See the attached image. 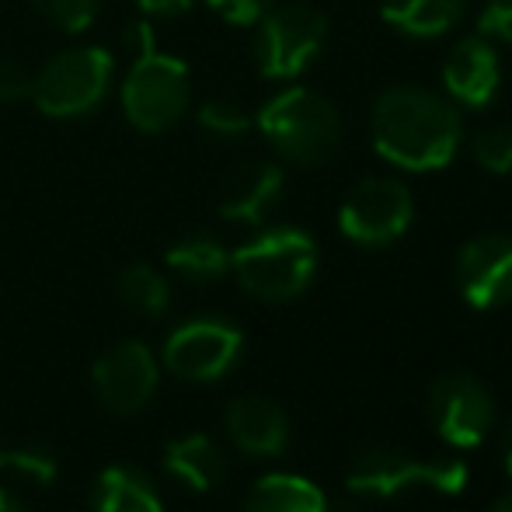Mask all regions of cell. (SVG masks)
<instances>
[{"instance_id": "10", "label": "cell", "mask_w": 512, "mask_h": 512, "mask_svg": "<svg viewBox=\"0 0 512 512\" xmlns=\"http://www.w3.org/2000/svg\"><path fill=\"white\" fill-rule=\"evenodd\" d=\"M241 349L244 335L234 324L220 321V317H199V321L171 331V338L164 342V366L182 380L209 384L234 370Z\"/></svg>"}, {"instance_id": "1", "label": "cell", "mask_w": 512, "mask_h": 512, "mask_svg": "<svg viewBox=\"0 0 512 512\" xmlns=\"http://www.w3.org/2000/svg\"><path fill=\"white\" fill-rule=\"evenodd\" d=\"M373 150L401 171H439L464 143L460 108L418 84L387 88L370 112Z\"/></svg>"}, {"instance_id": "19", "label": "cell", "mask_w": 512, "mask_h": 512, "mask_svg": "<svg viewBox=\"0 0 512 512\" xmlns=\"http://www.w3.org/2000/svg\"><path fill=\"white\" fill-rule=\"evenodd\" d=\"M164 262H168V269L175 272V276L206 286L230 272V251L223 248L213 234H189L171 244Z\"/></svg>"}, {"instance_id": "16", "label": "cell", "mask_w": 512, "mask_h": 512, "mask_svg": "<svg viewBox=\"0 0 512 512\" xmlns=\"http://www.w3.org/2000/svg\"><path fill=\"white\" fill-rule=\"evenodd\" d=\"M467 0H384L380 14L391 28L411 39H436L464 21Z\"/></svg>"}, {"instance_id": "11", "label": "cell", "mask_w": 512, "mask_h": 512, "mask_svg": "<svg viewBox=\"0 0 512 512\" xmlns=\"http://www.w3.org/2000/svg\"><path fill=\"white\" fill-rule=\"evenodd\" d=\"M453 279L467 307L499 310L512 304V234H481L457 251Z\"/></svg>"}, {"instance_id": "29", "label": "cell", "mask_w": 512, "mask_h": 512, "mask_svg": "<svg viewBox=\"0 0 512 512\" xmlns=\"http://www.w3.org/2000/svg\"><path fill=\"white\" fill-rule=\"evenodd\" d=\"M136 7H140L147 18H178V14L189 11L192 0H136Z\"/></svg>"}, {"instance_id": "9", "label": "cell", "mask_w": 512, "mask_h": 512, "mask_svg": "<svg viewBox=\"0 0 512 512\" xmlns=\"http://www.w3.org/2000/svg\"><path fill=\"white\" fill-rule=\"evenodd\" d=\"M429 422L453 450H478L495 422V398L471 373H446L429 387Z\"/></svg>"}, {"instance_id": "21", "label": "cell", "mask_w": 512, "mask_h": 512, "mask_svg": "<svg viewBox=\"0 0 512 512\" xmlns=\"http://www.w3.org/2000/svg\"><path fill=\"white\" fill-rule=\"evenodd\" d=\"M115 286H119V300L129 310H136V314L157 317L171 304L168 279H164L157 269H150V265H129Z\"/></svg>"}, {"instance_id": "8", "label": "cell", "mask_w": 512, "mask_h": 512, "mask_svg": "<svg viewBox=\"0 0 512 512\" xmlns=\"http://www.w3.org/2000/svg\"><path fill=\"white\" fill-rule=\"evenodd\" d=\"M411 220H415V199H411L408 185L387 175L363 178L338 209L342 237L363 244V248L394 244L411 227Z\"/></svg>"}, {"instance_id": "28", "label": "cell", "mask_w": 512, "mask_h": 512, "mask_svg": "<svg viewBox=\"0 0 512 512\" xmlns=\"http://www.w3.org/2000/svg\"><path fill=\"white\" fill-rule=\"evenodd\" d=\"M206 4L220 11L230 25H258L272 7V0H206Z\"/></svg>"}, {"instance_id": "17", "label": "cell", "mask_w": 512, "mask_h": 512, "mask_svg": "<svg viewBox=\"0 0 512 512\" xmlns=\"http://www.w3.org/2000/svg\"><path fill=\"white\" fill-rule=\"evenodd\" d=\"M168 460V471L175 474L182 485L196 488V492H209L223 481L227 474V460H223L220 446L213 443L203 432L196 436H185V439H175L164 453Z\"/></svg>"}, {"instance_id": "32", "label": "cell", "mask_w": 512, "mask_h": 512, "mask_svg": "<svg viewBox=\"0 0 512 512\" xmlns=\"http://www.w3.org/2000/svg\"><path fill=\"white\" fill-rule=\"evenodd\" d=\"M488 512H512V495H506V499H499Z\"/></svg>"}, {"instance_id": "25", "label": "cell", "mask_w": 512, "mask_h": 512, "mask_svg": "<svg viewBox=\"0 0 512 512\" xmlns=\"http://www.w3.org/2000/svg\"><path fill=\"white\" fill-rule=\"evenodd\" d=\"M0 471H18L21 478L42 481V485H46V481H53L56 464L46 450L28 446V450H18V453H4V457H0Z\"/></svg>"}, {"instance_id": "15", "label": "cell", "mask_w": 512, "mask_h": 512, "mask_svg": "<svg viewBox=\"0 0 512 512\" xmlns=\"http://www.w3.org/2000/svg\"><path fill=\"white\" fill-rule=\"evenodd\" d=\"M283 189H286V175L279 164H248L223 189L220 216L223 220L258 227L276 209L279 199H283Z\"/></svg>"}, {"instance_id": "30", "label": "cell", "mask_w": 512, "mask_h": 512, "mask_svg": "<svg viewBox=\"0 0 512 512\" xmlns=\"http://www.w3.org/2000/svg\"><path fill=\"white\" fill-rule=\"evenodd\" d=\"M502 467H506V474L512 481V418L506 422V432H502Z\"/></svg>"}, {"instance_id": "6", "label": "cell", "mask_w": 512, "mask_h": 512, "mask_svg": "<svg viewBox=\"0 0 512 512\" xmlns=\"http://www.w3.org/2000/svg\"><path fill=\"white\" fill-rule=\"evenodd\" d=\"M115 60L105 46H77L56 53L32 77V102L49 119H84L108 98Z\"/></svg>"}, {"instance_id": "31", "label": "cell", "mask_w": 512, "mask_h": 512, "mask_svg": "<svg viewBox=\"0 0 512 512\" xmlns=\"http://www.w3.org/2000/svg\"><path fill=\"white\" fill-rule=\"evenodd\" d=\"M0 512H28L25 502L18 499L14 492H7V488H0Z\"/></svg>"}, {"instance_id": "5", "label": "cell", "mask_w": 512, "mask_h": 512, "mask_svg": "<svg viewBox=\"0 0 512 512\" xmlns=\"http://www.w3.org/2000/svg\"><path fill=\"white\" fill-rule=\"evenodd\" d=\"M467 464L457 457H411L394 446H370L356 453L345 474V488L363 499H398L411 488L460 495L467 488Z\"/></svg>"}, {"instance_id": "23", "label": "cell", "mask_w": 512, "mask_h": 512, "mask_svg": "<svg viewBox=\"0 0 512 512\" xmlns=\"http://www.w3.org/2000/svg\"><path fill=\"white\" fill-rule=\"evenodd\" d=\"M471 154L488 175H512V126H485L471 140Z\"/></svg>"}, {"instance_id": "3", "label": "cell", "mask_w": 512, "mask_h": 512, "mask_svg": "<svg viewBox=\"0 0 512 512\" xmlns=\"http://www.w3.org/2000/svg\"><path fill=\"white\" fill-rule=\"evenodd\" d=\"M258 133L269 140L283 161L314 168L338 154L342 147V115L314 88L293 84L272 95L255 115Z\"/></svg>"}, {"instance_id": "18", "label": "cell", "mask_w": 512, "mask_h": 512, "mask_svg": "<svg viewBox=\"0 0 512 512\" xmlns=\"http://www.w3.org/2000/svg\"><path fill=\"white\" fill-rule=\"evenodd\" d=\"M244 512H328L324 492L297 474H265L244 499Z\"/></svg>"}, {"instance_id": "12", "label": "cell", "mask_w": 512, "mask_h": 512, "mask_svg": "<svg viewBox=\"0 0 512 512\" xmlns=\"http://www.w3.org/2000/svg\"><path fill=\"white\" fill-rule=\"evenodd\" d=\"M95 394L115 415H133L157 387V363L143 342H119L95 363Z\"/></svg>"}, {"instance_id": "2", "label": "cell", "mask_w": 512, "mask_h": 512, "mask_svg": "<svg viewBox=\"0 0 512 512\" xmlns=\"http://www.w3.org/2000/svg\"><path fill=\"white\" fill-rule=\"evenodd\" d=\"M129 42L136 56L122 81V112L140 133H168L192 105V74L178 56L157 49L154 28L147 21L129 28Z\"/></svg>"}, {"instance_id": "7", "label": "cell", "mask_w": 512, "mask_h": 512, "mask_svg": "<svg viewBox=\"0 0 512 512\" xmlns=\"http://www.w3.org/2000/svg\"><path fill=\"white\" fill-rule=\"evenodd\" d=\"M328 42V18L310 4L269 7L258 21L255 63L258 74L269 81H293L300 77Z\"/></svg>"}, {"instance_id": "14", "label": "cell", "mask_w": 512, "mask_h": 512, "mask_svg": "<svg viewBox=\"0 0 512 512\" xmlns=\"http://www.w3.org/2000/svg\"><path fill=\"white\" fill-rule=\"evenodd\" d=\"M227 436L251 457H279L290 443V418L269 398H237L227 408Z\"/></svg>"}, {"instance_id": "4", "label": "cell", "mask_w": 512, "mask_h": 512, "mask_svg": "<svg viewBox=\"0 0 512 512\" xmlns=\"http://www.w3.org/2000/svg\"><path fill=\"white\" fill-rule=\"evenodd\" d=\"M230 272L255 300L286 304L314 283L317 244L300 227H265L230 255Z\"/></svg>"}, {"instance_id": "13", "label": "cell", "mask_w": 512, "mask_h": 512, "mask_svg": "<svg viewBox=\"0 0 512 512\" xmlns=\"http://www.w3.org/2000/svg\"><path fill=\"white\" fill-rule=\"evenodd\" d=\"M502 60L499 49L485 35H467L446 53L443 88L457 108H488L499 95Z\"/></svg>"}, {"instance_id": "27", "label": "cell", "mask_w": 512, "mask_h": 512, "mask_svg": "<svg viewBox=\"0 0 512 512\" xmlns=\"http://www.w3.org/2000/svg\"><path fill=\"white\" fill-rule=\"evenodd\" d=\"M32 77L28 67H21L11 56H0V105L21 102V98H32Z\"/></svg>"}, {"instance_id": "22", "label": "cell", "mask_w": 512, "mask_h": 512, "mask_svg": "<svg viewBox=\"0 0 512 512\" xmlns=\"http://www.w3.org/2000/svg\"><path fill=\"white\" fill-rule=\"evenodd\" d=\"M199 126L216 140H237L255 126V115H248V108L230 102V98H213L199 108Z\"/></svg>"}, {"instance_id": "20", "label": "cell", "mask_w": 512, "mask_h": 512, "mask_svg": "<svg viewBox=\"0 0 512 512\" xmlns=\"http://www.w3.org/2000/svg\"><path fill=\"white\" fill-rule=\"evenodd\" d=\"M95 512H164L154 485L133 467H108L91 495Z\"/></svg>"}, {"instance_id": "26", "label": "cell", "mask_w": 512, "mask_h": 512, "mask_svg": "<svg viewBox=\"0 0 512 512\" xmlns=\"http://www.w3.org/2000/svg\"><path fill=\"white\" fill-rule=\"evenodd\" d=\"M478 35L512 46V0H488L478 14Z\"/></svg>"}, {"instance_id": "24", "label": "cell", "mask_w": 512, "mask_h": 512, "mask_svg": "<svg viewBox=\"0 0 512 512\" xmlns=\"http://www.w3.org/2000/svg\"><path fill=\"white\" fill-rule=\"evenodd\" d=\"M35 7L49 25L63 28V32H84L95 25L102 0H35Z\"/></svg>"}, {"instance_id": "33", "label": "cell", "mask_w": 512, "mask_h": 512, "mask_svg": "<svg viewBox=\"0 0 512 512\" xmlns=\"http://www.w3.org/2000/svg\"><path fill=\"white\" fill-rule=\"evenodd\" d=\"M0 457H4V446H0Z\"/></svg>"}]
</instances>
